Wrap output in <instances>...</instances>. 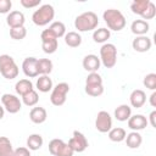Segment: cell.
Wrapping results in <instances>:
<instances>
[{"label":"cell","mask_w":156,"mask_h":156,"mask_svg":"<svg viewBox=\"0 0 156 156\" xmlns=\"http://www.w3.org/2000/svg\"><path fill=\"white\" fill-rule=\"evenodd\" d=\"M26 22V17L23 12L21 11H10L6 17V23L10 28H17V27H23Z\"/></svg>","instance_id":"15"},{"label":"cell","mask_w":156,"mask_h":156,"mask_svg":"<svg viewBox=\"0 0 156 156\" xmlns=\"http://www.w3.org/2000/svg\"><path fill=\"white\" fill-rule=\"evenodd\" d=\"M130 116H132V107L127 104H122L115 110V118L119 122L128 121V118Z\"/></svg>","instance_id":"20"},{"label":"cell","mask_w":156,"mask_h":156,"mask_svg":"<svg viewBox=\"0 0 156 156\" xmlns=\"http://www.w3.org/2000/svg\"><path fill=\"white\" fill-rule=\"evenodd\" d=\"M68 145L71 146V149L74 152H83V151H85L88 149L89 143H88L87 136L82 132L74 130L72 138L68 140Z\"/></svg>","instance_id":"10"},{"label":"cell","mask_w":156,"mask_h":156,"mask_svg":"<svg viewBox=\"0 0 156 156\" xmlns=\"http://www.w3.org/2000/svg\"><path fill=\"white\" fill-rule=\"evenodd\" d=\"M40 39H41V49L45 54H54L57 50L58 46L57 38L49 29H44L41 32Z\"/></svg>","instance_id":"8"},{"label":"cell","mask_w":156,"mask_h":156,"mask_svg":"<svg viewBox=\"0 0 156 156\" xmlns=\"http://www.w3.org/2000/svg\"><path fill=\"white\" fill-rule=\"evenodd\" d=\"M65 43L69 48H78L82 44V37L78 32H68L65 34Z\"/></svg>","instance_id":"26"},{"label":"cell","mask_w":156,"mask_h":156,"mask_svg":"<svg viewBox=\"0 0 156 156\" xmlns=\"http://www.w3.org/2000/svg\"><path fill=\"white\" fill-rule=\"evenodd\" d=\"M18 66L16 65L15 60L12 56L10 55H0V73L4 78L11 80V79H15L17 78L18 76Z\"/></svg>","instance_id":"4"},{"label":"cell","mask_w":156,"mask_h":156,"mask_svg":"<svg viewBox=\"0 0 156 156\" xmlns=\"http://www.w3.org/2000/svg\"><path fill=\"white\" fill-rule=\"evenodd\" d=\"M22 71L28 78H34L39 76L38 73V58L35 57H26L22 62Z\"/></svg>","instance_id":"12"},{"label":"cell","mask_w":156,"mask_h":156,"mask_svg":"<svg viewBox=\"0 0 156 156\" xmlns=\"http://www.w3.org/2000/svg\"><path fill=\"white\" fill-rule=\"evenodd\" d=\"M38 101H39V95H38V93L35 90H32L28 94H26V95L22 96V102L26 106H28V107L35 106L38 104Z\"/></svg>","instance_id":"32"},{"label":"cell","mask_w":156,"mask_h":156,"mask_svg":"<svg viewBox=\"0 0 156 156\" xmlns=\"http://www.w3.org/2000/svg\"><path fill=\"white\" fill-rule=\"evenodd\" d=\"M4 115H5V108L2 107V105H0V119L4 118Z\"/></svg>","instance_id":"43"},{"label":"cell","mask_w":156,"mask_h":156,"mask_svg":"<svg viewBox=\"0 0 156 156\" xmlns=\"http://www.w3.org/2000/svg\"><path fill=\"white\" fill-rule=\"evenodd\" d=\"M46 118H48V112H46V110H45L44 107H41V106H35V107H33V108L30 110V112H29V119H30L33 123H35V124H41V123H44V122L46 121Z\"/></svg>","instance_id":"18"},{"label":"cell","mask_w":156,"mask_h":156,"mask_svg":"<svg viewBox=\"0 0 156 156\" xmlns=\"http://www.w3.org/2000/svg\"><path fill=\"white\" fill-rule=\"evenodd\" d=\"M155 16H156V6H155V4H154L152 1H150L149 6L146 7V10H145V11L143 12V15H141V20H144V21H146V20H152Z\"/></svg>","instance_id":"37"},{"label":"cell","mask_w":156,"mask_h":156,"mask_svg":"<svg viewBox=\"0 0 156 156\" xmlns=\"http://www.w3.org/2000/svg\"><path fill=\"white\" fill-rule=\"evenodd\" d=\"M27 35V29L26 27H17V28H10V37L13 40H22Z\"/></svg>","instance_id":"33"},{"label":"cell","mask_w":156,"mask_h":156,"mask_svg":"<svg viewBox=\"0 0 156 156\" xmlns=\"http://www.w3.org/2000/svg\"><path fill=\"white\" fill-rule=\"evenodd\" d=\"M69 91V85L65 82H61L58 84H56L50 94V101L54 106H62L66 102L67 99V94Z\"/></svg>","instance_id":"6"},{"label":"cell","mask_w":156,"mask_h":156,"mask_svg":"<svg viewBox=\"0 0 156 156\" xmlns=\"http://www.w3.org/2000/svg\"><path fill=\"white\" fill-rule=\"evenodd\" d=\"M143 84L147 89L155 91L156 90V73H149V74H146L144 77V79H143Z\"/></svg>","instance_id":"36"},{"label":"cell","mask_w":156,"mask_h":156,"mask_svg":"<svg viewBox=\"0 0 156 156\" xmlns=\"http://www.w3.org/2000/svg\"><path fill=\"white\" fill-rule=\"evenodd\" d=\"M147 122H150V124H151L152 128H156V111H152V112L149 115Z\"/></svg>","instance_id":"41"},{"label":"cell","mask_w":156,"mask_h":156,"mask_svg":"<svg viewBox=\"0 0 156 156\" xmlns=\"http://www.w3.org/2000/svg\"><path fill=\"white\" fill-rule=\"evenodd\" d=\"M126 144L129 149H138L141 143H143V138H141V134L139 132H130L126 135Z\"/></svg>","instance_id":"21"},{"label":"cell","mask_w":156,"mask_h":156,"mask_svg":"<svg viewBox=\"0 0 156 156\" xmlns=\"http://www.w3.org/2000/svg\"><path fill=\"white\" fill-rule=\"evenodd\" d=\"M100 62L106 68H112L117 63V48L111 43H105L100 48Z\"/></svg>","instance_id":"5"},{"label":"cell","mask_w":156,"mask_h":156,"mask_svg":"<svg viewBox=\"0 0 156 156\" xmlns=\"http://www.w3.org/2000/svg\"><path fill=\"white\" fill-rule=\"evenodd\" d=\"M85 93L89 96L98 98V96L102 95V93H104V85L102 84H100V85H85Z\"/></svg>","instance_id":"34"},{"label":"cell","mask_w":156,"mask_h":156,"mask_svg":"<svg viewBox=\"0 0 156 156\" xmlns=\"http://www.w3.org/2000/svg\"><path fill=\"white\" fill-rule=\"evenodd\" d=\"M151 39L147 35H139L135 37L132 41V46L136 52H146L151 49Z\"/></svg>","instance_id":"14"},{"label":"cell","mask_w":156,"mask_h":156,"mask_svg":"<svg viewBox=\"0 0 156 156\" xmlns=\"http://www.w3.org/2000/svg\"><path fill=\"white\" fill-rule=\"evenodd\" d=\"M129 102L132 107L135 108H140L144 106V104L146 102V94L144 90L141 89H135L130 93L129 95Z\"/></svg>","instance_id":"17"},{"label":"cell","mask_w":156,"mask_h":156,"mask_svg":"<svg viewBox=\"0 0 156 156\" xmlns=\"http://www.w3.org/2000/svg\"><path fill=\"white\" fill-rule=\"evenodd\" d=\"M49 152L52 156H73L74 151L62 139H52L49 143Z\"/></svg>","instance_id":"7"},{"label":"cell","mask_w":156,"mask_h":156,"mask_svg":"<svg viewBox=\"0 0 156 156\" xmlns=\"http://www.w3.org/2000/svg\"><path fill=\"white\" fill-rule=\"evenodd\" d=\"M149 29H150V24L147 23V21H144V20H135L130 24V30L136 37H139V35H146V33L149 32Z\"/></svg>","instance_id":"19"},{"label":"cell","mask_w":156,"mask_h":156,"mask_svg":"<svg viewBox=\"0 0 156 156\" xmlns=\"http://www.w3.org/2000/svg\"><path fill=\"white\" fill-rule=\"evenodd\" d=\"M37 89L41 93H49L50 90H52V80L49 76H39V78L37 79Z\"/></svg>","instance_id":"23"},{"label":"cell","mask_w":156,"mask_h":156,"mask_svg":"<svg viewBox=\"0 0 156 156\" xmlns=\"http://www.w3.org/2000/svg\"><path fill=\"white\" fill-rule=\"evenodd\" d=\"M15 90L18 95L23 96L26 94H28L29 91L34 90L33 88V83L29 80V79H20L16 84H15Z\"/></svg>","instance_id":"22"},{"label":"cell","mask_w":156,"mask_h":156,"mask_svg":"<svg viewBox=\"0 0 156 156\" xmlns=\"http://www.w3.org/2000/svg\"><path fill=\"white\" fill-rule=\"evenodd\" d=\"M150 4V0H134L132 4H130V10L135 15H139L141 16L143 12L146 10V7L149 6Z\"/></svg>","instance_id":"30"},{"label":"cell","mask_w":156,"mask_h":156,"mask_svg":"<svg viewBox=\"0 0 156 156\" xmlns=\"http://www.w3.org/2000/svg\"><path fill=\"white\" fill-rule=\"evenodd\" d=\"M44 144V139L40 134H30L27 138V147L30 151H37L39 150Z\"/></svg>","instance_id":"24"},{"label":"cell","mask_w":156,"mask_h":156,"mask_svg":"<svg viewBox=\"0 0 156 156\" xmlns=\"http://www.w3.org/2000/svg\"><path fill=\"white\" fill-rule=\"evenodd\" d=\"M99 24L98 15L93 11H85L80 15H78L74 20V27L78 29V32H89L95 30Z\"/></svg>","instance_id":"2"},{"label":"cell","mask_w":156,"mask_h":156,"mask_svg":"<svg viewBox=\"0 0 156 156\" xmlns=\"http://www.w3.org/2000/svg\"><path fill=\"white\" fill-rule=\"evenodd\" d=\"M128 123V128H130L133 132H139V130H143L146 128V126L149 124L147 122V118L144 116V115H133L128 118L127 121Z\"/></svg>","instance_id":"13"},{"label":"cell","mask_w":156,"mask_h":156,"mask_svg":"<svg viewBox=\"0 0 156 156\" xmlns=\"http://www.w3.org/2000/svg\"><path fill=\"white\" fill-rule=\"evenodd\" d=\"M20 4L26 9H33V7L40 6L41 0H20Z\"/></svg>","instance_id":"38"},{"label":"cell","mask_w":156,"mask_h":156,"mask_svg":"<svg viewBox=\"0 0 156 156\" xmlns=\"http://www.w3.org/2000/svg\"><path fill=\"white\" fill-rule=\"evenodd\" d=\"M102 18L107 24V29L119 32L126 27V17L124 15L116 9H107L102 13Z\"/></svg>","instance_id":"1"},{"label":"cell","mask_w":156,"mask_h":156,"mask_svg":"<svg viewBox=\"0 0 156 156\" xmlns=\"http://www.w3.org/2000/svg\"><path fill=\"white\" fill-rule=\"evenodd\" d=\"M82 65H83V68L85 71H88L89 73H91V72H98V69L100 68L101 62H100V58L96 55L89 54V55L84 56Z\"/></svg>","instance_id":"16"},{"label":"cell","mask_w":156,"mask_h":156,"mask_svg":"<svg viewBox=\"0 0 156 156\" xmlns=\"http://www.w3.org/2000/svg\"><path fill=\"white\" fill-rule=\"evenodd\" d=\"M126 135H127V132L121 128V127H116V128H111L110 132H108V139L111 141H115V143H121L126 139Z\"/></svg>","instance_id":"29"},{"label":"cell","mask_w":156,"mask_h":156,"mask_svg":"<svg viewBox=\"0 0 156 156\" xmlns=\"http://www.w3.org/2000/svg\"><path fill=\"white\" fill-rule=\"evenodd\" d=\"M48 29H49L57 39L61 38V37H65V34H66V26H65L62 22H60V21L52 22V23L49 26Z\"/></svg>","instance_id":"31"},{"label":"cell","mask_w":156,"mask_h":156,"mask_svg":"<svg viewBox=\"0 0 156 156\" xmlns=\"http://www.w3.org/2000/svg\"><path fill=\"white\" fill-rule=\"evenodd\" d=\"M13 147L9 138L0 136V156H13Z\"/></svg>","instance_id":"28"},{"label":"cell","mask_w":156,"mask_h":156,"mask_svg":"<svg viewBox=\"0 0 156 156\" xmlns=\"http://www.w3.org/2000/svg\"><path fill=\"white\" fill-rule=\"evenodd\" d=\"M102 84V77L98 72H91L85 79V85H100Z\"/></svg>","instance_id":"35"},{"label":"cell","mask_w":156,"mask_h":156,"mask_svg":"<svg viewBox=\"0 0 156 156\" xmlns=\"http://www.w3.org/2000/svg\"><path fill=\"white\" fill-rule=\"evenodd\" d=\"M12 7L11 0H0V13H10Z\"/></svg>","instance_id":"39"},{"label":"cell","mask_w":156,"mask_h":156,"mask_svg":"<svg viewBox=\"0 0 156 156\" xmlns=\"http://www.w3.org/2000/svg\"><path fill=\"white\" fill-rule=\"evenodd\" d=\"M110 37H111V32H110L107 28H105V27L98 28V29H95V30L93 32V40H94L95 43L105 44V43L110 39Z\"/></svg>","instance_id":"25"},{"label":"cell","mask_w":156,"mask_h":156,"mask_svg":"<svg viewBox=\"0 0 156 156\" xmlns=\"http://www.w3.org/2000/svg\"><path fill=\"white\" fill-rule=\"evenodd\" d=\"M52 61L50 58H38V73L40 76H49L52 71Z\"/></svg>","instance_id":"27"},{"label":"cell","mask_w":156,"mask_h":156,"mask_svg":"<svg viewBox=\"0 0 156 156\" xmlns=\"http://www.w3.org/2000/svg\"><path fill=\"white\" fill-rule=\"evenodd\" d=\"M149 102L152 107H156V91H152V94L149 98Z\"/></svg>","instance_id":"42"},{"label":"cell","mask_w":156,"mask_h":156,"mask_svg":"<svg viewBox=\"0 0 156 156\" xmlns=\"http://www.w3.org/2000/svg\"><path fill=\"white\" fill-rule=\"evenodd\" d=\"M55 17V10L52 7V5L50 4H44V5H40L32 15V21L35 26H39V27H43V26H46L49 24L50 22H52Z\"/></svg>","instance_id":"3"},{"label":"cell","mask_w":156,"mask_h":156,"mask_svg":"<svg viewBox=\"0 0 156 156\" xmlns=\"http://www.w3.org/2000/svg\"><path fill=\"white\" fill-rule=\"evenodd\" d=\"M1 104L5 111H7L9 113H17L22 108V101L17 95L13 94H2Z\"/></svg>","instance_id":"9"},{"label":"cell","mask_w":156,"mask_h":156,"mask_svg":"<svg viewBox=\"0 0 156 156\" xmlns=\"http://www.w3.org/2000/svg\"><path fill=\"white\" fill-rule=\"evenodd\" d=\"M13 156H30V150L24 146H20L13 151Z\"/></svg>","instance_id":"40"},{"label":"cell","mask_w":156,"mask_h":156,"mask_svg":"<svg viewBox=\"0 0 156 156\" xmlns=\"http://www.w3.org/2000/svg\"><path fill=\"white\" fill-rule=\"evenodd\" d=\"M95 128L100 133H108L112 128V117L107 111H99L95 118Z\"/></svg>","instance_id":"11"}]
</instances>
